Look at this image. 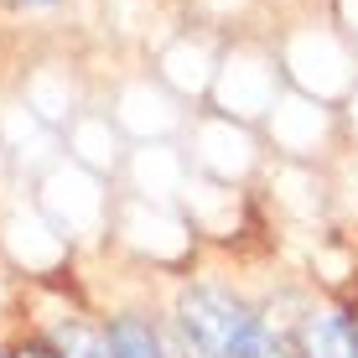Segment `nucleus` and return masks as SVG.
Returning a JSON list of instances; mask_svg holds the SVG:
<instances>
[{
    "label": "nucleus",
    "mask_w": 358,
    "mask_h": 358,
    "mask_svg": "<svg viewBox=\"0 0 358 358\" xmlns=\"http://www.w3.org/2000/svg\"><path fill=\"white\" fill-rule=\"evenodd\" d=\"M109 338H115V353H120V358H166L156 327L141 322V317H120V322L109 327Z\"/></svg>",
    "instance_id": "nucleus-4"
},
{
    "label": "nucleus",
    "mask_w": 358,
    "mask_h": 358,
    "mask_svg": "<svg viewBox=\"0 0 358 358\" xmlns=\"http://www.w3.org/2000/svg\"><path fill=\"white\" fill-rule=\"evenodd\" d=\"M31 6H47V0H31Z\"/></svg>",
    "instance_id": "nucleus-6"
},
{
    "label": "nucleus",
    "mask_w": 358,
    "mask_h": 358,
    "mask_svg": "<svg viewBox=\"0 0 358 358\" xmlns=\"http://www.w3.org/2000/svg\"><path fill=\"white\" fill-rule=\"evenodd\" d=\"M177 317H182V332H187L197 358H239L260 338V322L250 317V306L224 296V291H213V286L182 291Z\"/></svg>",
    "instance_id": "nucleus-1"
},
{
    "label": "nucleus",
    "mask_w": 358,
    "mask_h": 358,
    "mask_svg": "<svg viewBox=\"0 0 358 358\" xmlns=\"http://www.w3.org/2000/svg\"><path fill=\"white\" fill-rule=\"evenodd\" d=\"M301 358H358V322L343 312H312L301 322Z\"/></svg>",
    "instance_id": "nucleus-2"
},
{
    "label": "nucleus",
    "mask_w": 358,
    "mask_h": 358,
    "mask_svg": "<svg viewBox=\"0 0 358 358\" xmlns=\"http://www.w3.org/2000/svg\"><path fill=\"white\" fill-rule=\"evenodd\" d=\"M57 353H63V358H120L115 338H109L104 327H89V322L57 327Z\"/></svg>",
    "instance_id": "nucleus-3"
},
{
    "label": "nucleus",
    "mask_w": 358,
    "mask_h": 358,
    "mask_svg": "<svg viewBox=\"0 0 358 358\" xmlns=\"http://www.w3.org/2000/svg\"><path fill=\"white\" fill-rule=\"evenodd\" d=\"M16 358H63V353H57V348H47V343H21Z\"/></svg>",
    "instance_id": "nucleus-5"
}]
</instances>
